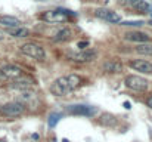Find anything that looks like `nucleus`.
Here are the masks:
<instances>
[{
	"mask_svg": "<svg viewBox=\"0 0 152 142\" xmlns=\"http://www.w3.org/2000/svg\"><path fill=\"white\" fill-rule=\"evenodd\" d=\"M72 86L69 83V79L68 76H64V77H59L56 79L53 83L50 85V93L55 96H65L69 92H72Z\"/></svg>",
	"mask_w": 152,
	"mask_h": 142,
	"instance_id": "nucleus-1",
	"label": "nucleus"
},
{
	"mask_svg": "<svg viewBox=\"0 0 152 142\" xmlns=\"http://www.w3.org/2000/svg\"><path fill=\"white\" fill-rule=\"evenodd\" d=\"M19 50H21V53H24V55H27L30 58H34L37 61H43L46 58L45 49L40 45H37V43H25V45H22L19 47Z\"/></svg>",
	"mask_w": 152,
	"mask_h": 142,
	"instance_id": "nucleus-2",
	"label": "nucleus"
},
{
	"mask_svg": "<svg viewBox=\"0 0 152 142\" xmlns=\"http://www.w3.org/2000/svg\"><path fill=\"white\" fill-rule=\"evenodd\" d=\"M124 85L136 92H143L148 89V80L140 77V76H127L124 80Z\"/></svg>",
	"mask_w": 152,
	"mask_h": 142,
	"instance_id": "nucleus-3",
	"label": "nucleus"
},
{
	"mask_svg": "<svg viewBox=\"0 0 152 142\" xmlns=\"http://www.w3.org/2000/svg\"><path fill=\"white\" fill-rule=\"evenodd\" d=\"M24 104L21 102H9L0 108V113L6 117H19L24 113Z\"/></svg>",
	"mask_w": 152,
	"mask_h": 142,
	"instance_id": "nucleus-4",
	"label": "nucleus"
},
{
	"mask_svg": "<svg viewBox=\"0 0 152 142\" xmlns=\"http://www.w3.org/2000/svg\"><path fill=\"white\" fill-rule=\"evenodd\" d=\"M95 15H96L98 18L103 19V21H106V22H111V24H118V22H121V15L117 13V12H112V10H109V9L99 7V9L95 10Z\"/></svg>",
	"mask_w": 152,
	"mask_h": 142,
	"instance_id": "nucleus-5",
	"label": "nucleus"
},
{
	"mask_svg": "<svg viewBox=\"0 0 152 142\" xmlns=\"http://www.w3.org/2000/svg\"><path fill=\"white\" fill-rule=\"evenodd\" d=\"M96 108L95 107H89V105H71L68 108V113L69 114H74V116H86V117H92L96 114Z\"/></svg>",
	"mask_w": 152,
	"mask_h": 142,
	"instance_id": "nucleus-6",
	"label": "nucleus"
},
{
	"mask_svg": "<svg viewBox=\"0 0 152 142\" xmlns=\"http://www.w3.org/2000/svg\"><path fill=\"white\" fill-rule=\"evenodd\" d=\"M124 39L129 42H134V43H149L151 42V37L143 31H129L124 34Z\"/></svg>",
	"mask_w": 152,
	"mask_h": 142,
	"instance_id": "nucleus-7",
	"label": "nucleus"
},
{
	"mask_svg": "<svg viewBox=\"0 0 152 142\" xmlns=\"http://www.w3.org/2000/svg\"><path fill=\"white\" fill-rule=\"evenodd\" d=\"M134 71H139V73H145V74H152V64L148 61H143V59H133L130 61L129 64Z\"/></svg>",
	"mask_w": 152,
	"mask_h": 142,
	"instance_id": "nucleus-8",
	"label": "nucleus"
},
{
	"mask_svg": "<svg viewBox=\"0 0 152 142\" xmlns=\"http://www.w3.org/2000/svg\"><path fill=\"white\" fill-rule=\"evenodd\" d=\"M43 19L46 22H64L66 21V15L62 10H48L43 13Z\"/></svg>",
	"mask_w": 152,
	"mask_h": 142,
	"instance_id": "nucleus-9",
	"label": "nucleus"
},
{
	"mask_svg": "<svg viewBox=\"0 0 152 142\" xmlns=\"http://www.w3.org/2000/svg\"><path fill=\"white\" fill-rule=\"evenodd\" d=\"M68 56L75 62H87V61H92L96 56V53L90 52V50H86V52L81 50V52H71V53H68Z\"/></svg>",
	"mask_w": 152,
	"mask_h": 142,
	"instance_id": "nucleus-10",
	"label": "nucleus"
},
{
	"mask_svg": "<svg viewBox=\"0 0 152 142\" xmlns=\"http://www.w3.org/2000/svg\"><path fill=\"white\" fill-rule=\"evenodd\" d=\"M1 73L4 76V79H19L22 77V70L19 67H15V65H4L1 68Z\"/></svg>",
	"mask_w": 152,
	"mask_h": 142,
	"instance_id": "nucleus-11",
	"label": "nucleus"
},
{
	"mask_svg": "<svg viewBox=\"0 0 152 142\" xmlns=\"http://www.w3.org/2000/svg\"><path fill=\"white\" fill-rule=\"evenodd\" d=\"M102 68H103V71H106V73H121V71H123V65H121V62L117 61V59H109V61H106Z\"/></svg>",
	"mask_w": 152,
	"mask_h": 142,
	"instance_id": "nucleus-12",
	"label": "nucleus"
},
{
	"mask_svg": "<svg viewBox=\"0 0 152 142\" xmlns=\"http://www.w3.org/2000/svg\"><path fill=\"white\" fill-rule=\"evenodd\" d=\"M34 86V83L30 80V79H15L13 80V83L10 85V88H13V89H19V90H28V89H31Z\"/></svg>",
	"mask_w": 152,
	"mask_h": 142,
	"instance_id": "nucleus-13",
	"label": "nucleus"
},
{
	"mask_svg": "<svg viewBox=\"0 0 152 142\" xmlns=\"http://www.w3.org/2000/svg\"><path fill=\"white\" fill-rule=\"evenodd\" d=\"M6 33L12 37H16V39H21V37H27L30 34V30L25 28V27H12V28H7Z\"/></svg>",
	"mask_w": 152,
	"mask_h": 142,
	"instance_id": "nucleus-14",
	"label": "nucleus"
},
{
	"mask_svg": "<svg viewBox=\"0 0 152 142\" xmlns=\"http://www.w3.org/2000/svg\"><path fill=\"white\" fill-rule=\"evenodd\" d=\"M0 25L6 27V28H12V27H19L21 25V21L15 16H0Z\"/></svg>",
	"mask_w": 152,
	"mask_h": 142,
	"instance_id": "nucleus-15",
	"label": "nucleus"
},
{
	"mask_svg": "<svg viewBox=\"0 0 152 142\" xmlns=\"http://www.w3.org/2000/svg\"><path fill=\"white\" fill-rule=\"evenodd\" d=\"M71 30L69 28H62V30H59L55 36H53V42H66V40H69L71 39Z\"/></svg>",
	"mask_w": 152,
	"mask_h": 142,
	"instance_id": "nucleus-16",
	"label": "nucleus"
},
{
	"mask_svg": "<svg viewBox=\"0 0 152 142\" xmlns=\"http://www.w3.org/2000/svg\"><path fill=\"white\" fill-rule=\"evenodd\" d=\"M134 50L140 55H146L152 56V43H137V46L134 47Z\"/></svg>",
	"mask_w": 152,
	"mask_h": 142,
	"instance_id": "nucleus-17",
	"label": "nucleus"
},
{
	"mask_svg": "<svg viewBox=\"0 0 152 142\" xmlns=\"http://www.w3.org/2000/svg\"><path fill=\"white\" fill-rule=\"evenodd\" d=\"M101 123L103 124V126L112 127V126H115V124H117V118H115V116H112L111 113H105V114H102Z\"/></svg>",
	"mask_w": 152,
	"mask_h": 142,
	"instance_id": "nucleus-18",
	"label": "nucleus"
},
{
	"mask_svg": "<svg viewBox=\"0 0 152 142\" xmlns=\"http://www.w3.org/2000/svg\"><path fill=\"white\" fill-rule=\"evenodd\" d=\"M133 9H136V10L140 12V13H146V12L149 10V4H148L145 0H137L136 4L133 6Z\"/></svg>",
	"mask_w": 152,
	"mask_h": 142,
	"instance_id": "nucleus-19",
	"label": "nucleus"
},
{
	"mask_svg": "<svg viewBox=\"0 0 152 142\" xmlns=\"http://www.w3.org/2000/svg\"><path fill=\"white\" fill-rule=\"evenodd\" d=\"M59 117H61V114H55V113L49 116L48 123H49V126H50V127H55V126H56V123L59 121Z\"/></svg>",
	"mask_w": 152,
	"mask_h": 142,
	"instance_id": "nucleus-20",
	"label": "nucleus"
},
{
	"mask_svg": "<svg viewBox=\"0 0 152 142\" xmlns=\"http://www.w3.org/2000/svg\"><path fill=\"white\" fill-rule=\"evenodd\" d=\"M145 22L143 21H124V22H121L120 25H129V27H140V25H143Z\"/></svg>",
	"mask_w": 152,
	"mask_h": 142,
	"instance_id": "nucleus-21",
	"label": "nucleus"
},
{
	"mask_svg": "<svg viewBox=\"0 0 152 142\" xmlns=\"http://www.w3.org/2000/svg\"><path fill=\"white\" fill-rule=\"evenodd\" d=\"M136 1H137V0H121V3H123L124 6H127V7H133V6L136 4Z\"/></svg>",
	"mask_w": 152,
	"mask_h": 142,
	"instance_id": "nucleus-22",
	"label": "nucleus"
},
{
	"mask_svg": "<svg viewBox=\"0 0 152 142\" xmlns=\"http://www.w3.org/2000/svg\"><path fill=\"white\" fill-rule=\"evenodd\" d=\"M87 46H89V42H87V40H83V42H78V43H77V47H78L80 50L86 49Z\"/></svg>",
	"mask_w": 152,
	"mask_h": 142,
	"instance_id": "nucleus-23",
	"label": "nucleus"
},
{
	"mask_svg": "<svg viewBox=\"0 0 152 142\" xmlns=\"http://www.w3.org/2000/svg\"><path fill=\"white\" fill-rule=\"evenodd\" d=\"M123 107H124V108H126V110H130V108H132V104H130V102H127V101H126V102H124V104H123Z\"/></svg>",
	"mask_w": 152,
	"mask_h": 142,
	"instance_id": "nucleus-24",
	"label": "nucleus"
},
{
	"mask_svg": "<svg viewBox=\"0 0 152 142\" xmlns=\"http://www.w3.org/2000/svg\"><path fill=\"white\" fill-rule=\"evenodd\" d=\"M148 107H149V108H152V96L149 98V101H148Z\"/></svg>",
	"mask_w": 152,
	"mask_h": 142,
	"instance_id": "nucleus-25",
	"label": "nucleus"
},
{
	"mask_svg": "<svg viewBox=\"0 0 152 142\" xmlns=\"http://www.w3.org/2000/svg\"><path fill=\"white\" fill-rule=\"evenodd\" d=\"M3 79H4V76H3V73H1V70H0V82H1Z\"/></svg>",
	"mask_w": 152,
	"mask_h": 142,
	"instance_id": "nucleus-26",
	"label": "nucleus"
},
{
	"mask_svg": "<svg viewBox=\"0 0 152 142\" xmlns=\"http://www.w3.org/2000/svg\"><path fill=\"white\" fill-rule=\"evenodd\" d=\"M3 39H4V34H3V33L0 31V40H3Z\"/></svg>",
	"mask_w": 152,
	"mask_h": 142,
	"instance_id": "nucleus-27",
	"label": "nucleus"
},
{
	"mask_svg": "<svg viewBox=\"0 0 152 142\" xmlns=\"http://www.w3.org/2000/svg\"><path fill=\"white\" fill-rule=\"evenodd\" d=\"M62 142H69L68 139H62Z\"/></svg>",
	"mask_w": 152,
	"mask_h": 142,
	"instance_id": "nucleus-28",
	"label": "nucleus"
},
{
	"mask_svg": "<svg viewBox=\"0 0 152 142\" xmlns=\"http://www.w3.org/2000/svg\"><path fill=\"white\" fill-rule=\"evenodd\" d=\"M149 24H151V25H152V19H151V21H149Z\"/></svg>",
	"mask_w": 152,
	"mask_h": 142,
	"instance_id": "nucleus-29",
	"label": "nucleus"
},
{
	"mask_svg": "<svg viewBox=\"0 0 152 142\" xmlns=\"http://www.w3.org/2000/svg\"><path fill=\"white\" fill-rule=\"evenodd\" d=\"M117 1H121V0H117Z\"/></svg>",
	"mask_w": 152,
	"mask_h": 142,
	"instance_id": "nucleus-30",
	"label": "nucleus"
}]
</instances>
